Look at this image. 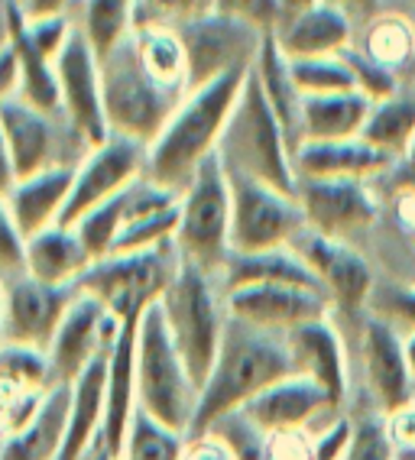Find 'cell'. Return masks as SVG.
Masks as SVG:
<instances>
[{
	"instance_id": "6da1fadb",
	"label": "cell",
	"mask_w": 415,
	"mask_h": 460,
	"mask_svg": "<svg viewBox=\"0 0 415 460\" xmlns=\"http://www.w3.org/2000/svg\"><path fill=\"white\" fill-rule=\"evenodd\" d=\"M247 75L250 68L221 75L215 82L185 94L163 133L146 149V179L175 195L189 189L195 172L221 146V137H225V127L241 98Z\"/></svg>"
},
{
	"instance_id": "7a4b0ae2",
	"label": "cell",
	"mask_w": 415,
	"mask_h": 460,
	"mask_svg": "<svg viewBox=\"0 0 415 460\" xmlns=\"http://www.w3.org/2000/svg\"><path fill=\"white\" fill-rule=\"evenodd\" d=\"M289 376H296V367H292L286 334H273V331L227 318L215 367L201 386L191 435H201L227 415H237L260 393Z\"/></svg>"
},
{
	"instance_id": "3957f363",
	"label": "cell",
	"mask_w": 415,
	"mask_h": 460,
	"mask_svg": "<svg viewBox=\"0 0 415 460\" xmlns=\"http://www.w3.org/2000/svg\"><path fill=\"white\" fill-rule=\"evenodd\" d=\"M163 318L172 347L182 357L185 370L195 379V386H205L208 373L215 367L217 347L227 328V302L225 288L215 276L201 272L199 266L185 263L179 256V270L169 282L166 296L159 298Z\"/></svg>"
},
{
	"instance_id": "277c9868",
	"label": "cell",
	"mask_w": 415,
	"mask_h": 460,
	"mask_svg": "<svg viewBox=\"0 0 415 460\" xmlns=\"http://www.w3.org/2000/svg\"><path fill=\"white\" fill-rule=\"evenodd\" d=\"M217 156H221L227 172L247 175V179H257L263 185L296 195V163H292L289 137L266 101L253 68L243 82L241 98L234 104Z\"/></svg>"
},
{
	"instance_id": "5b68a950",
	"label": "cell",
	"mask_w": 415,
	"mask_h": 460,
	"mask_svg": "<svg viewBox=\"0 0 415 460\" xmlns=\"http://www.w3.org/2000/svg\"><path fill=\"white\" fill-rule=\"evenodd\" d=\"M137 409L179 435H191L199 411V386L169 341L159 305L137 324Z\"/></svg>"
},
{
	"instance_id": "8992f818",
	"label": "cell",
	"mask_w": 415,
	"mask_h": 460,
	"mask_svg": "<svg viewBox=\"0 0 415 460\" xmlns=\"http://www.w3.org/2000/svg\"><path fill=\"white\" fill-rule=\"evenodd\" d=\"M101 88H104V114H108L110 133L143 143L146 149L185 98L182 91L159 84L146 72L140 52L133 46V36L120 42L110 56L101 58Z\"/></svg>"
},
{
	"instance_id": "52a82bcc",
	"label": "cell",
	"mask_w": 415,
	"mask_h": 460,
	"mask_svg": "<svg viewBox=\"0 0 415 460\" xmlns=\"http://www.w3.org/2000/svg\"><path fill=\"white\" fill-rule=\"evenodd\" d=\"M175 250L185 263L221 282V272L231 260V179L217 153L182 191Z\"/></svg>"
},
{
	"instance_id": "ba28073f",
	"label": "cell",
	"mask_w": 415,
	"mask_h": 460,
	"mask_svg": "<svg viewBox=\"0 0 415 460\" xmlns=\"http://www.w3.org/2000/svg\"><path fill=\"white\" fill-rule=\"evenodd\" d=\"M175 270H179L175 243L137 250V253H110L88 266V272L78 279V292L98 298L120 324H127L140 321L153 305H159Z\"/></svg>"
},
{
	"instance_id": "9c48e42d",
	"label": "cell",
	"mask_w": 415,
	"mask_h": 460,
	"mask_svg": "<svg viewBox=\"0 0 415 460\" xmlns=\"http://www.w3.org/2000/svg\"><path fill=\"white\" fill-rule=\"evenodd\" d=\"M231 179V253H263L292 247L302 230H308L299 198L263 185L247 175Z\"/></svg>"
},
{
	"instance_id": "30bf717a",
	"label": "cell",
	"mask_w": 415,
	"mask_h": 460,
	"mask_svg": "<svg viewBox=\"0 0 415 460\" xmlns=\"http://www.w3.org/2000/svg\"><path fill=\"white\" fill-rule=\"evenodd\" d=\"M0 130L7 140L17 179L46 172L56 165H78L88 153V143L72 130L62 114H46L23 98H10L0 107Z\"/></svg>"
},
{
	"instance_id": "8fae6325",
	"label": "cell",
	"mask_w": 415,
	"mask_h": 460,
	"mask_svg": "<svg viewBox=\"0 0 415 460\" xmlns=\"http://www.w3.org/2000/svg\"><path fill=\"white\" fill-rule=\"evenodd\" d=\"M179 36L189 56V91H195L221 75L253 68L269 33H260L257 26L215 10L195 23L179 26Z\"/></svg>"
},
{
	"instance_id": "7c38bea8",
	"label": "cell",
	"mask_w": 415,
	"mask_h": 460,
	"mask_svg": "<svg viewBox=\"0 0 415 460\" xmlns=\"http://www.w3.org/2000/svg\"><path fill=\"white\" fill-rule=\"evenodd\" d=\"M146 175V146L127 137L110 133L108 140L92 146L75 165V181H72V195L62 221L66 227L78 224L88 211L101 208L110 198L124 195L133 181Z\"/></svg>"
},
{
	"instance_id": "4fadbf2b",
	"label": "cell",
	"mask_w": 415,
	"mask_h": 460,
	"mask_svg": "<svg viewBox=\"0 0 415 460\" xmlns=\"http://www.w3.org/2000/svg\"><path fill=\"white\" fill-rule=\"evenodd\" d=\"M0 296H4V341L46 354L66 312L78 298V286H49L20 272L0 279Z\"/></svg>"
},
{
	"instance_id": "5bb4252c",
	"label": "cell",
	"mask_w": 415,
	"mask_h": 460,
	"mask_svg": "<svg viewBox=\"0 0 415 460\" xmlns=\"http://www.w3.org/2000/svg\"><path fill=\"white\" fill-rule=\"evenodd\" d=\"M292 250L305 260L312 276L318 279L322 292L328 296L334 312L360 314L374 296L376 276L364 256L350 247L348 240H334L315 234V230H302Z\"/></svg>"
},
{
	"instance_id": "9a60e30c",
	"label": "cell",
	"mask_w": 415,
	"mask_h": 460,
	"mask_svg": "<svg viewBox=\"0 0 415 460\" xmlns=\"http://www.w3.org/2000/svg\"><path fill=\"white\" fill-rule=\"evenodd\" d=\"M58 101L62 117L88 146H98L110 137L108 114H104V88H101V58L88 46L82 30L75 26L72 40L56 58Z\"/></svg>"
},
{
	"instance_id": "2e32d148",
	"label": "cell",
	"mask_w": 415,
	"mask_h": 460,
	"mask_svg": "<svg viewBox=\"0 0 415 460\" xmlns=\"http://www.w3.org/2000/svg\"><path fill=\"white\" fill-rule=\"evenodd\" d=\"M117 334H120V321L98 298L78 292L46 350L52 379L58 386H72L98 357L110 354Z\"/></svg>"
},
{
	"instance_id": "e0dca14e",
	"label": "cell",
	"mask_w": 415,
	"mask_h": 460,
	"mask_svg": "<svg viewBox=\"0 0 415 460\" xmlns=\"http://www.w3.org/2000/svg\"><path fill=\"white\" fill-rule=\"evenodd\" d=\"M296 198L305 211L308 230L334 240L364 234L380 217V201L366 181L354 179H299Z\"/></svg>"
},
{
	"instance_id": "ac0fdd59",
	"label": "cell",
	"mask_w": 415,
	"mask_h": 460,
	"mask_svg": "<svg viewBox=\"0 0 415 460\" xmlns=\"http://www.w3.org/2000/svg\"><path fill=\"white\" fill-rule=\"evenodd\" d=\"M227 314L253 328L289 334V331L312 324V321L331 318V302L318 288L302 286H247L225 292Z\"/></svg>"
},
{
	"instance_id": "d6986e66",
	"label": "cell",
	"mask_w": 415,
	"mask_h": 460,
	"mask_svg": "<svg viewBox=\"0 0 415 460\" xmlns=\"http://www.w3.org/2000/svg\"><path fill=\"white\" fill-rule=\"evenodd\" d=\"M360 370H364L366 393L374 399L380 419H390L393 411L412 405L406 337L374 314L360 328Z\"/></svg>"
},
{
	"instance_id": "ffe728a7",
	"label": "cell",
	"mask_w": 415,
	"mask_h": 460,
	"mask_svg": "<svg viewBox=\"0 0 415 460\" xmlns=\"http://www.w3.org/2000/svg\"><path fill=\"white\" fill-rule=\"evenodd\" d=\"M241 415L250 425L266 431V435H273V431H308V435H318L328 421L338 419L340 409L312 379L289 376L283 383L269 386L266 393H260L253 402L243 405Z\"/></svg>"
},
{
	"instance_id": "44dd1931",
	"label": "cell",
	"mask_w": 415,
	"mask_h": 460,
	"mask_svg": "<svg viewBox=\"0 0 415 460\" xmlns=\"http://www.w3.org/2000/svg\"><path fill=\"white\" fill-rule=\"evenodd\" d=\"M56 386L42 350L13 344L0 347V444L33 419Z\"/></svg>"
},
{
	"instance_id": "7402d4cb",
	"label": "cell",
	"mask_w": 415,
	"mask_h": 460,
	"mask_svg": "<svg viewBox=\"0 0 415 460\" xmlns=\"http://www.w3.org/2000/svg\"><path fill=\"white\" fill-rule=\"evenodd\" d=\"M179 201H182V195L163 189L146 175L137 185H130L114 253H137V250H156L166 247V243H175Z\"/></svg>"
},
{
	"instance_id": "603a6c76",
	"label": "cell",
	"mask_w": 415,
	"mask_h": 460,
	"mask_svg": "<svg viewBox=\"0 0 415 460\" xmlns=\"http://www.w3.org/2000/svg\"><path fill=\"white\" fill-rule=\"evenodd\" d=\"M286 344H289L296 376L312 379L340 409L344 399H348L350 367L348 350H344V341H340V331L334 328V321L322 318L312 321V324H302V328L286 334Z\"/></svg>"
},
{
	"instance_id": "cb8c5ba5",
	"label": "cell",
	"mask_w": 415,
	"mask_h": 460,
	"mask_svg": "<svg viewBox=\"0 0 415 460\" xmlns=\"http://www.w3.org/2000/svg\"><path fill=\"white\" fill-rule=\"evenodd\" d=\"M137 324H120L114 347L108 354V383H104V425H101V447L120 460L124 438L137 415Z\"/></svg>"
},
{
	"instance_id": "d4e9b609",
	"label": "cell",
	"mask_w": 415,
	"mask_h": 460,
	"mask_svg": "<svg viewBox=\"0 0 415 460\" xmlns=\"http://www.w3.org/2000/svg\"><path fill=\"white\" fill-rule=\"evenodd\" d=\"M296 181L299 179H354L370 181L396 165V159L380 153L376 146L358 137V140L338 143H302L296 149Z\"/></svg>"
},
{
	"instance_id": "484cf974",
	"label": "cell",
	"mask_w": 415,
	"mask_h": 460,
	"mask_svg": "<svg viewBox=\"0 0 415 460\" xmlns=\"http://www.w3.org/2000/svg\"><path fill=\"white\" fill-rule=\"evenodd\" d=\"M72 181H75V165H56L46 172L17 179L13 191L7 195V205L23 237H33L62 221L68 195H72Z\"/></svg>"
},
{
	"instance_id": "4316f807",
	"label": "cell",
	"mask_w": 415,
	"mask_h": 460,
	"mask_svg": "<svg viewBox=\"0 0 415 460\" xmlns=\"http://www.w3.org/2000/svg\"><path fill=\"white\" fill-rule=\"evenodd\" d=\"M273 40L289 62H296V58L340 56V52L350 49L354 23L340 10L328 7V4H318L308 13L279 26L273 33Z\"/></svg>"
},
{
	"instance_id": "83f0119b",
	"label": "cell",
	"mask_w": 415,
	"mask_h": 460,
	"mask_svg": "<svg viewBox=\"0 0 415 460\" xmlns=\"http://www.w3.org/2000/svg\"><path fill=\"white\" fill-rule=\"evenodd\" d=\"M7 46L13 49L20 72V88L17 98L26 104L40 107L46 114H62V101H58V78H56V62L49 56H42L40 46L26 33V17L20 10V0H10L7 7Z\"/></svg>"
},
{
	"instance_id": "f1b7e54d",
	"label": "cell",
	"mask_w": 415,
	"mask_h": 460,
	"mask_svg": "<svg viewBox=\"0 0 415 460\" xmlns=\"http://www.w3.org/2000/svg\"><path fill=\"white\" fill-rule=\"evenodd\" d=\"M92 263V253L84 250L75 227L56 224V227H46L33 237H26V276H33L40 282L78 286V279Z\"/></svg>"
},
{
	"instance_id": "f546056e",
	"label": "cell",
	"mask_w": 415,
	"mask_h": 460,
	"mask_svg": "<svg viewBox=\"0 0 415 460\" xmlns=\"http://www.w3.org/2000/svg\"><path fill=\"white\" fill-rule=\"evenodd\" d=\"M374 101L360 91H340V94H312L302 98V143H338L358 140L366 127ZM299 143V146H302Z\"/></svg>"
},
{
	"instance_id": "4dcf8cb0",
	"label": "cell",
	"mask_w": 415,
	"mask_h": 460,
	"mask_svg": "<svg viewBox=\"0 0 415 460\" xmlns=\"http://www.w3.org/2000/svg\"><path fill=\"white\" fill-rule=\"evenodd\" d=\"M72 386H56L33 419L0 444V460H58L68 425Z\"/></svg>"
},
{
	"instance_id": "1f68e13d",
	"label": "cell",
	"mask_w": 415,
	"mask_h": 460,
	"mask_svg": "<svg viewBox=\"0 0 415 460\" xmlns=\"http://www.w3.org/2000/svg\"><path fill=\"white\" fill-rule=\"evenodd\" d=\"M247 286H302L322 292L305 260L292 247L263 250V253H231L225 272H221V288L234 292V288Z\"/></svg>"
},
{
	"instance_id": "d6a6232c",
	"label": "cell",
	"mask_w": 415,
	"mask_h": 460,
	"mask_svg": "<svg viewBox=\"0 0 415 460\" xmlns=\"http://www.w3.org/2000/svg\"><path fill=\"white\" fill-rule=\"evenodd\" d=\"M253 75H257L260 88H263L266 101L273 107V114L279 117L286 137H289L292 156L302 143V91L296 88L289 72V58L283 56V49L276 46L273 33L266 36L263 46H260V56L253 62Z\"/></svg>"
},
{
	"instance_id": "836d02e7",
	"label": "cell",
	"mask_w": 415,
	"mask_h": 460,
	"mask_svg": "<svg viewBox=\"0 0 415 460\" xmlns=\"http://www.w3.org/2000/svg\"><path fill=\"white\" fill-rule=\"evenodd\" d=\"M133 46L140 52V62L159 84L189 94V56H185L182 36L172 26H137Z\"/></svg>"
},
{
	"instance_id": "e575fe53",
	"label": "cell",
	"mask_w": 415,
	"mask_h": 460,
	"mask_svg": "<svg viewBox=\"0 0 415 460\" xmlns=\"http://www.w3.org/2000/svg\"><path fill=\"white\" fill-rule=\"evenodd\" d=\"M370 146H376L380 153L393 156L399 163L402 153H406L409 140L415 137V94L399 91L393 98L376 101L370 107V117H366V127L360 133Z\"/></svg>"
},
{
	"instance_id": "d590c367",
	"label": "cell",
	"mask_w": 415,
	"mask_h": 460,
	"mask_svg": "<svg viewBox=\"0 0 415 460\" xmlns=\"http://www.w3.org/2000/svg\"><path fill=\"white\" fill-rule=\"evenodd\" d=\"M78 30L94 56H110L137 30V0H84Z\"/></svg>"
},
{
	"instance_id": "8d00e7d4",
	"label": "cell",
	"mask_w": 415,
	"mask_h": 460,
	"mask_svg": "<svg viewBox=\"0 0 415 460\" xmlns=\"http://www.w3.org/2000/svg\"><path fill=\"white\" fill-rule=\"evenodd\" d=\"M360 52L386 66L390 72H396V68L409 66L415 56V26L399 13H380L366 26Z\"/></svg>"
},
{
	"instance_id": "74e56055",
	"label": "cell",
	"mask_w": 415,
	"mask_h": 460,
	"mask_svg": "<svg viewBox=\"0 0 415 460\" xmlns=\"http://www.w3.org/2000/svg\"><path fill=\"white\" fill-rule=\"evenodd\" d=\"M185 447H189V435H179L150 419L143 409H137L124 438L120 460H185Z\"/></svg>"
},
{
	"instance_id": "f35d334b",
	"label": "cell",
	"mask_w": 415,
	"mask_h": 460,
	"mask_svg": "<svg viewBox=\"0 0 415 460\" xmlns=\"http://www.w3.org/2000/svg\"><path fill=\"white\" fill-rule=\"evenodd\" d=\"M292 82L302 91V98L312 94H340V91H358L354 88V75L344 52L340 56H318V58H296L289 62Z\"/></svg>"
},
{
	"instance_id": "ab89813d",
	"label": "cell",
	"mask_w": 415,
	"mask_h": 460,
	"mask_svg": "<svg viewBox=\"0 0 415 460\" xmlns=\"http://www.w3.org/2000/svg\"><path fill=\"white\" fill-rule=\"evenodd\" d=\"M366 312L374 318L386 321L399 334H415V286H399V282H376L374 296L366 302Z\"/></svg>"
},
{
	"instance_id": "60d3db41",
	"label": "cell",
	"mask_w": 415,
	"mask_h": 460,
	"mask_svg": "<svg viewBox=\"0 0 415 460\" xmlns=\"http://www.w3.org/2000/svg\"><path fill=\"white\" fill-rule=\"evenodd\" d=\"M217 10V0H137V26H179L195 23Z\"/></svg>"
},
{
	"instance_id": "b9f144b4",
	"label": "cell",
	"mask_w": 415,
	"mask_h": 460,
	"mask_svg": "<svg viewBox=\"0 0 415 460\" xmlns=\"http://www.w3.org/2000/svg\"><path fill=\"white\" fill-rule=\"evenodd\" d=\"M208 431L217 435L227 447H231L234 460H273V451H269V435L260 431L257 425H250L241 411L221 419L217 425L208 428Z\"/></svg>"
},
{
	"instance_id": "7bdbcfd3",
	"label": "cell",
	"mask_w": 415,
	"mask_h": 460,
	"mask_svg": "<svg viewBox=\"0 0 415 460\" xmlns=\"http://www.w3.org/2000/svg\"><path fill=\"white\" fill-rule=\"evenodd\" d=\"M344 58H348L350 75H354V88H358L364 98H370L376 104V101H386V98H393V94H399L396 72H390L386 66L374 62L370 56H364L360 49H354V46L344 52Z\"/></svg>"
},
{
	"instance_id": "ee69618b",
	"label": "cell",
	"mask_w": 415,
	"mask_h": 460,
	"mask_svg": "<svg viewBox=\"0 0 415 460\" xmlns=\"http://www.w3.org/2000/svg\"><path fill=\"white\" fill-rule=\"evenodd\" d=\"M344 460H396V447L380 415L354 421V435H350Z\"/></svg>"
},
{
	"instance_id": "f6af8a7d",
	"label": "cell",
	"mask_w": 415,
	"mask_h": 460,
	"mask_svg": "<svg viewBox=\"0 0 415 460\" xmlns=\"http://www.w3.org/2000/svg\"><path fill=\"white\" fill-rule=\"evenodd\" d=\"M26 272V237L20 234L7 198H0V279Z\"/></svg>"
},
{
	"instance_id": "bcb514c9",
	"label": "cell",
	"mask_w": 415,
	"mask_h": 460,
	"mask_svg": "<svg viewBox=\"0 0 415 460\" xmlns=\"http://www.w3.org/2000/svg\"><path fill=\"white\" fill-rule=\"evenodd\" d=\"M26 33L40 46L42 56H49L52 62H56L58 52L66 49V42L75 33V26H72V20H68L66 13H52V17H36V20L26 17Z\"/></svg>"
},
{
	"instance_id": "7dc6e473",
	"label": "cell",
	"mask_w": 415,
	"mask_h": 460,
	"mask_svg": "<svg viewBox=\"0 0 415 460\" xmlns=\"http://www.w3.org/2000/svg\"><path fill=\"white\" fill-rule=\"evenodd\" d=\"M217 10L227 17H237L243 23L257 26L260 33H276L279 13H276V0H217Z\"/></svg>"
},
{
	"instance_id": "c3c4849f",
	"label": "cell",
	"mask_w": 415,
	"mask_h": 460,
	"mask_svg": "<svg viewBox=\"0 0 415 460\" xmlns=\"http://www.w3.org/2000/svg\"><path fill=\"white\" fill-rule=\"evenodd\" d=\"M383 421H386V431L396 447V460H415V402L393 411L390 419Z\"/></svg>"
},
{
	"instance_id": "681fc988",
	"label": "cell",
	"mask_w": 415,
	"mask_h": 460,
	"mask_svg": "<svg viewBox=\"0 0 415 460\" xmlns=\"http://www.w3.org/2000/svg\"><path fill=\"white\" fill-rule=\"evenodd\" d=\"M185 460H234V454L217 435H211V431H201V435H189Z\"/></svg>"
},
{
	"instance_id": "f907efd6",
	"label": "cell",
	"mask_w": 415,
	"mask_h": 460,
	"mask_svg": "<svg viewBox=\"0 0 415 460\" xmlns=\"http://www.w3.org/2000/svg\"><path fill=\"white\" fill-rule=\"evenodd\" d=\"M17 88H20L17 58H13L10 46H4V49H0V107L7 104L10 98H17Z\"/></svg>"
},
{
	"instance_id": "816d5d0a",
	"label": "cell",
	"mask_w": 415,
	"mask_h": 460,
	"mask_svg": "<svg viewBox=\"0 0 415 460\" xmlns=\"http://www.w3.org/2000/svg\"><path fill=\"white\" fill-rule=\"evenodd\" d=\"M328 7L340 10L344 17L354 23V20H374L380 17V0H322Z\"/></svg>"
},
{
	"instance_id": "f5cc1de1",
	"label": "cell",
	"mask_w": 415,
	"mask_h": 460,
	"mask_svg": "<svg viewBox=\"0 0 415 460\" xmlns=\"http://www.w3.org/2000/svg\"><path fill=\"white\" fill-rule=\"evenodd\" d=\"M68 4L72 0H20V10L30 20H36V17H52V13H66Z\"/></svg>"
},
{
	"instance_id": "db71d44e",
	"label": "cell",
	"mask_w": 415,
	"mask_h": 460,
	"mask_svg": "<svg viewBox=\"0 0 415 460\" xmlns=\"http://www.w3.org/2000/svg\"><path fill=\"white\" fill-rule=\"evenodd\" d=\"M17 185V169H13V159H10L7 140H4V130H0V198H7Z\"/></svg>"
},
{
	"instance_id": "11a10c76",
	"label": "cell",
	"mask_w": 415,
	"mask_h": 460,
	"mask_svg": "<svg viewBox=\"0 0 415 460\" xmlns=\"http://www.w3.org/2000/svg\"><path fill=\"white\" fill-rule=\"evenodd\" d=\"M322 0H276V13H279V26L289 23V20L302 17V13H308L312 7H318ZM276 26V30H279Z\"/></svg>"
},
{
	"instance_id": "9f6ffc18",
	"label": "cell",
	"mask_w": 415,
	"mask_h": 460,
	"mask_svg": "<svg viewBox=\"0 0 415 460\" xmlns=\"http://www.w3.org/2000/svg\"><path fill=\"white\" fill-rule=\"evenodd\" d=\"M406 363H409V383H412V402H415V334H406Z\"/></svg>"
},
{
	"instance_id": "6f0895ef",
	"label": "cell",
	"mask_w": 415,
	"mask_h": 460,
	"mask_svg": "<svg viewBox=\"0 0 415 460\" xmlns=\"http://www.w3.org/2000/svg\"><path fill=\"white\" fill-rule=\"evenodd\" d=\"M7 7L10 0H0V49L7 46Z\"/></svg>"
},
{
	"instance_id": "680465c9",
	"label": "cell",
	"mask_w": 415,
	"mask_h": 460,
	"mask_svg": "<svg viewBox=\"0 0 415 460\" xmlns=\"http://www.w3.org/2000/svg\"><path fill=\"white\" fill-rule=\"evenodd\" d=\"M399 163H406L409 172H415V137H412V140H409L406 153H402V159H399Z\"/></svg>"
},
{
	"instance_id": "91938a15",
	"label": "cell",
	"mask_w": 415,
	"mask_h": 460,
	"mask_svg": "<svg viewBox=\"0 0 415 460\" xmlns=\"http://www.w3.org/2000/svg\"><path fill=\"white\" fill-rule=\"evenodd\" d=\"M84 460H114V457H110V454L104 451V447H101V444H98V447H94V451L88 454V457H84Z\"/></svg>"
},
{
	"instance_id": "94428289",
	"label": "cell",
	"mask_w": 415,
	"mask_h": 460,
	"mask_svg": "<svg viewBox=\"0 0 415 460\" xmlns=\"http://www.w3.org/2000/svg\"><path fill=\"white\" fill-rule=\"evenodd\" d=\"M7 344V341H4V296H0V347Z\"/></svg>"
},
{
	"instance_id": "6125c7cd",
	"label": "cell",
	"mask_w": 415,
	"mask_h": 460,
	"mask_svg": "<svg viewBox=\"0 0 415 460\" xmlns=\"http://www.w3.org/2000/svg\"><path fill=\"white\" fill-rule=\"evenodd\" d=\"M412 4H415V0H412Z\"/></svg>"
}]
</instances>
